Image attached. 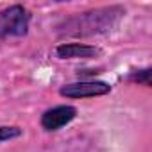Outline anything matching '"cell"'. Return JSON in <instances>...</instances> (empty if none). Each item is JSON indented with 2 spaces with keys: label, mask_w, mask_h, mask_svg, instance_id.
Segmentation results:
<instances>
[{
  "label": "cell",
  "mask_w": 152,
  "mask_h": 152,
  "mask_svg": "<svg viewBox=\"0 0 152 152\" xmlns=\"http://www.w3.org/2000/svg\"><path fill=\"white\" fill-rule=\"evenodd\" d=\"M124 16H125L124 6H106V7H97L84 13H75L73 16L64 18L63 23L57 25V29H59V34L66 38L97 36L111 31Z\"/></svg>",
  "instance_id": "1"
},
{
  "label": "cell",
  "mask_w": 152,
  "mask_h": 152,
  "mask_svg": "<svg viewBox=\"0 0 152 152\" xmlns=\"http://www.w3.org/2000/svg\"><path fill=\"white\" fill-rule=\"evenodd\" d=\"M31 20L32 13L22 4H13L4 7L0 11V39L27 36Z\"/></svg>",
  "instance_id": "2"
},
{
  "label": "cell",
  "mask_w": 152,
  "mask_h": 152,
  "mask_svg": "<svg viewBox=\"0 0 152 152\" xmlns=\"http://www.w3.org/2000/svg\"><path fill=\"white\" fill-rule=\"evenodd\" d=\"M111 84L104 81H95V79H86V81H77L70 83L59 88V95L64 99H93V97H104L111 93Z\"/></svg>",
  "instance_id": "3"
},
{
  "label": "cell",
  "mask_w": 152,
  "mask_h": 152,
  "mask_svg": "<svg viewBox=\"0 0 152 152\" xmlns=\"http://www.w3.org/2000/svg\"><path fill=\"white\" fill-rule=\"evenodd\" d=\"M75 118H77V107L70 104H59L43 111L39 118V125L47 132H56L66 127L68 124H72Z\"/></svg>",
  "instance_id": "4"
},
{
  "label": "cell",
  "mask_w": 152,
  "mask_h": 152,
  "mask_svg": "<svg viewBox=\"0 0 152 152\" xmlns=\"http://www.w3.org/2000/svg\"><path fill=\"white\" fill-rule=\"evenodd\" d=\"M59 59H95L102 54V50L90 43H59L54 50Z\"/></svg>",
  "instance_id": "5"
},
{
  "label": "cell",
  "mask_w": 152,
  "mask_h": 152,
  "mask_svg": "<svg viewBox=\"0 0 152 152\" xmlns=\"http://www.w3.org/2000/svg\"><path fill=\"white\" fill-rule=\"evenodd\" d=\"M150 73H152V68L147 66V68H140V70H131L129 75H127V81L129 83H134V84H140V86H145V88H150L152 83H150Z\"/></svg>",
  "instance_id": "6"
},
{
  "label": "cell",
  "mask_w": 152,
  "mask_h": 152,
  "mask_svg": "<svg viewBox=\"0 0 152 152\" xmlns=\"http://www.w3.org/2000/svg\"><path fill=\"white\" fill-rule=\"evenodd\" d=\"M23 134V129L18 125H0V143L16 140Z\"/></svg>",
  "instance_id": "7"
}]
</instances>
